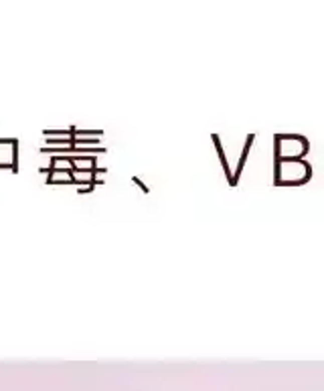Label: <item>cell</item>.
Here are the masks:
<instances>
[{
    "mask_svg": "<svg viewBox=\"0 0 324 391\" xmlns=\"http://www.w3.org/2000/svg\"><path fill=\"white\" fill-rule=\"evenodd\" d=\"M11 172H19V138H13L11 142Z\"/></svg>",
    "mask_w": 324,
    "mask_h": 391,
    "instance_id": "1",
    "label": "cell"
},
{
    "mask_svg": "<svg viewBox=\"0 0 324 391\" xmlns=\"http://www.w3.org/2000/svg\"><path fill=\"white\" fill-rule=\"evenodd\" d=\"M132 180H134V184H136V186H140V188H142V192H144V194H148V192H150V190H148V186H146V184H144L138 176H132Z\"/></svg>",
    "mask_w": 324,
    "mask_h": 391,
    "instance_id": "2",
    "label": "cell"
}]
</instances>
